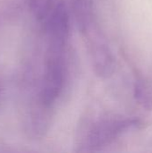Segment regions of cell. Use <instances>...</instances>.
I'll use <instances>...</instances> for the list:
<instances>
[{
	"label": "cell",
	"mask_w": 152,
	"mask_h": 153,
	"mask_svg": "<svg viewBox=\"0 0 152 153\" xmlns=\"http://www.w3.org/2000/svg\"><path fill=\"white\" fill-rule=\"evenodd\" d=\"M90 55L96 74L102 78L109 77L115 71L116 61L109 47L102 40L95 39L90 43Z\"/></svg>",
	"instance_id": "obj_4"
},
{
	"label": "cell",
	"mask_w": 152,
	"mask_h": 153,
	"mask_svg": "<svg viewBox=\"0 0 152 153\" xmlns=\"http://www.w3.org/2000/svg\"><path fill=\"white\" fill-rule=\"evenodd\" d=\"M45 22L48 36V52L64 53L70 28L69 13L65 4L63 2L56 3Z\"/></svg>",
	"instance_id": "obj_2"
},
{
	"label": "cell",
	"mask_w": 152,
	"mask_h": 153,
	"mask_svg": "<svg viewBox=\"0 0 152 153\" xmlns=\"http://www.w3.org/2000/svg\"><path fill=\"white\" fill-rule=\"evenodd\" d=\"M72 10L79 30L88 33L93 23V6L91 0H71Z\"/></svg>",
	"instance_id": "obj_5"
},
{
	"label": "cell",
	"mask_w": 152,
	"mask_h": 153,
	"mask_svg": "<svg viewBox=\"0 0 152 153\" xmlns=\"http://www.w3.org/2000/svg\"><path fill=\"white\" fill-rule=\"evenodd\" d=\"M30 8L35 18L45 22L56 4V0H30Z\"/></svg>",
	"instance_id": "obj_6"
},
{
	"label": "cell",
	"mask_w": 152,
	"mask_h": 153,
	"mask_svg": "<svg viewBox=\"0 0 152 153\" xmlns=\"http://www.w3.org/2000/svg\"><path fill=\"white\" fill-rule=\"evenodd\" d=\"M65 76L64 54L48 53L46 72L44 74L39 100L51 107L59 97Z\"/></svg>",
	"instance_id": "obj_1"
},
{
	"label": "cell",
	"mask_w": 152,
	"mask_h": 153,
	"mask_svg": "<svg viewBox=\"0 0 152 153\" xmlns=\"http://www.w3.org/2000/svg\"><path fill=\"white\" fill-rule=\"evenodd\" d=\"M139 126L136 119H107L95 124L90 129L87 144L90 148L97 149L110 143L126 130Z\"/></svg>",
	"instance_id": "obj_3"
}]
</instances>
